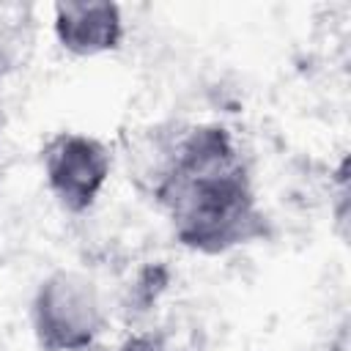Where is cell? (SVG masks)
Returning <instances> with one entry per match:
<instances>
[{"mask_svg": "<svg viewBox=\"0 0 351 351\" xmlns=\"http://www.w3.org/2000/svg\"><path fill=\"white\" fill-rule=\"evenodd\" d=\"M145 178L173 236L192 252L222 255L266 236L247 159L219 123L165 132Z\"/></svg>", "mask_w": 351, "mask_h": 351, "instance_id": "cell-1", "label": "cell"}, {"mask_svg": "<svg viewBox=\"0 0 351 351\" xmlns=\"http://www.w3.org/2000/svg\"><path fill=\"white\" fill-rule=\"evenodd\" d=\"M30 329L41 351H90L107 329L99 285L74 269L49 271L30 299Z\"/></svg>", "mask_w": 351, "mask_h": 351, "instance_id": "cell-2", "label": "cell"}, {"mask_svg": "<svg viewBox=\"0 0 351 351\" xmlns=\"http://www.w3.org/2000/svg\"><path fill=\"white\" fill-rule=\"evenodd\" d=\"M49 195L69 214H85L104 192L112 173L110 148L85 132H58L41 148Z\"/></svg>", "mask_w": 351, "mask_h": 351, "instance_id": "cell-3", "label": "cell"}, {"mask_svg": "<svg viewBox=\"0 0 351 351\" xmlns=\"http://www.w3.org/2000/svg\"><path fill=\"white\" fill-rule=\"evenodd\" d=\"M52 33L74 58H99L121 49L126 38L123 11L115 3L66 0L52 5Z\"/></svg>", "mask_w": 351, "mask_h": 351, "instance_id": "cell-4", "label": "cell"}, {"mask_svg": "<svg viewBox=\"0 0 351 351\" xmlns=\"http://www.w3.org/2000/svg\"><path fill=\"white\" fill-rule=\"evenodd\" d=\"M118 351H176V348L165 346V343L156 340V337H132V340H126Z\"/></svg>", "mask_w": 351, "mask_h": 351, "instance_id": "cell-5", "label": "cell"}, {"mask_svg": "<svg viewBox=\"0 0 351 351\" xmlns=\"http://www.w3.org/2000/svg\"><path fill=\"white\" fill-rule=\"evenodd\" d=\"M315 351H348V337H346V329H343L337 337H332V340H326L324 346H318Z\"/></svg>", "mask_w": 351, "mask_h": 351, "instance_id": "cell-6", "label": "cell"}]
</instances>
